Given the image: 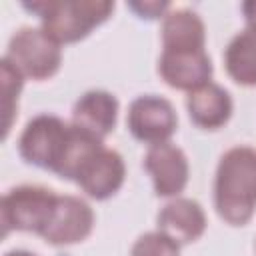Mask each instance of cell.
<instances>
[{
  "label": "cell",
  "instance_id": "4fadbf2b",
  "mask_svg": "<svg viewBox=\"0 0 256 256\" xmlns=\"http://www.w3.org/2000/svg\"><path fill=\"white\" fill-rule=\"evenodd\" d=\"M186 110H188L192 124H196L198 128L218 130L230 120L234 102H232L230 92L224 86H220L216 82H208V84L188 92Z\"/></svg>",
  "mask_w": 256,
  "mask_h": 256
},
{
  "label": "cell",
  "instance_id": "5b68a950",
  "mask_svg": "<svg viewBox=\"0 0 256 256\" xmlns=\"http://www.w3.org/2000/svg\"><path fill=\"white\" fill-rule=\"evenodd\" d=\"M72 124L54 114H38L26 122L18 136V154L24 162L54 172L68 146Z\"/></svg>",
  "mask_w": 256,
  "mask_h": 256
},
{
  "label": "cell",
  "instance_id": "5bb4252c",
  "mask_svg": "<svg viewBox=\"0 0 256 256\" xmlns=\"http://www.w3.org/2000/svg\"><path fill=\"white\" fill-rule=\"evenodd\" d=\"M162 48H206L204 20L190 8H170L160 22Z\"/></svg>",
  "mask_w": 256,
  "mask_h": 256
},
{
  "label": "cell",
  "instance_id": "6da1fadb",
  "mask_svg": "<svg viewBox=\"0 0 256 256\" xmlns=\"http://www.w3.org/2000/svg\"><path fill=\"white\" fill-rule=\"evenodd\" d=\"M214 208L230 226H246L256 212V148H228L214 174Z\"/></svg>",
  "mask_w": 256,
  "mask_h": 256
},
{
  "label": "cell",
  "instance_id": "8992f818",
  "mask_svg": "<svg viewBox=\"0 0 256 256\" xmlns=\"http://www.w3.org/2000/svg\"><path fill=\"white\" fill-rule=\"evenodd\" d=\"M126 124L130 134L152 146L168 142L178 128V114L174 104L158 94H142L128 106Z\"/></svg>",
  "mask_w": 256,
  "mask_h": 256
},
{
  "label": "cell",
  "instance_id": "ba28073f",
  "mask_svg": "<svg viewBox=\"0 0 256 256\" xmlns=\"http://www.w3.org/2000/svg\"><path fill=\"white\" fill-rule=\"evenodd\" d=\"M212 60L206 48H162L158 58L160 78L176 90L192 92L212 82Z\"/></svg>",
  "mask_w": 256,
  "mask_h": 256
},
{
  "label": "cell",
  "instance_id": "30bf717a",
  "mask_svg": "<svg viewBox=\"0 0 256 256\" xmlns=\"http://www.w3.org/2000/svg\"><path fill=\"white\" fill-rule=\"evenodd\" d=\"M126 180V164L118 150L102 146L98 148L76 174L78 188L92 200L112 198Z\"/></svg>",
  "mask_w": 256,
  "mask_h": 256
},
{
  "label": "cell",
  "instance_id": "ac0fdd59",
  "mask_svg": "<svg viewBox=\"0 0 256 256\" xmlns=\"http://www.w3.org/2000/svg\"><path fill=\"white\" fill-rule=\"evenodd\" d=\"M140 18H164V14L172 8L170 2H160V0H144V2H130L128 4Z\"/></svg>",
  "mask_w": 256,
  "mask_h": 256
},
{
  "label": "cell",
  "instance_id": "3957f363",
  "mask_svg": "<svg viewBox=\"0 0 256 256\" xmlns=\"http://www.w3.org/2000/svg\"><path fill=\"white\" fill-rule=\"evenodd\" d=\"M58 196L42 184H20L10 188L0 200L2 236L16 232H32L42 236L52 220Z\"/></svg>",
  "mask_w": 256,
  "mask_h": 256
},
{
  "label": "cell",
  "instance_id": "9c48e42d",
  "mask_svg": "<svg viewBox=\"0 0 256 256\" xmlns=\"http://www.w3.org/2000/svg\"><path fill=\"white\" fill-rule=\"evenodd\" d=\"M94 222V210L82 196L60 194L52 220L40 238L52 246H72L92 234Z\"/></svg>",
  "mask_w": 256,
  "mask_h": 256
},
{
  "label": "cell",
  "instance_id": "ffe728a7",
  "mask_svg": "<svg viewBox=\"0 0 256 256\" xmlns=\"http://www.w3.org/2000/svg\"><path fill=\"white\" fill-rule=\"evenodd\" d=\"M4 256H38V254L30 252V250H10V252H6Z\"/></svg>",
  "mask_w": 256,
  "mask_h": 256
},
{
  "label": "cell",
  "instance_id": "9a60e30c",
  "mask_svg": "<svg viewBox=\"0 0 256 256\" xmlns=\"http://www.w3.org/2000/svg\"><path fill=\"white\" fill-rule=\"evenodd\" d=\"M224 66L228 76L246 88L256 86V26H244L224 48Z\"/></svg>",
  "mask_w": 256,
  "mask_h": 256
},
{
  "label": "cell",
  "instance_id": "7c38bea8",
  "mask_svg": "<svg viewBox=\"0 0 256 256\" xmlns=\"http://www.w3.org/2000/svg\"><path fill=\"white\" fill-rule=\"evenodd\" d=\"M118 98L102 88H94L84 92L72 106V124L94 134L104 140L114 128L118 120Z\"/></svg>",
  "mask_w": 256,
  "mask_h": 256
},
{
  "label": "cell",
  "instance_id": "52a82bcc",
  "mask_svg": "<svg viewBox=\"0 0 256 256\" xmlns=\"http://www.w3.org/2000/svg\"><path fill=\"white\" fill-rule=\"evenodd\" d=\"M142 166L152 180L156 196L162 198L180 196L190 178V164L186 152L170 140L148 146Z\"/></svg>",
  "mask_w": 256,
  "mask_h": 256
},
{
  "label": "cell",
  "instance_id": "8fae6325",
  "mask_svg": "<svg viewBox=\"0 0 256 256\" xmlns=\"http://www.w3.org/2000/svg\"><path fill=\"white\" fill-rule=\"evenodd\" d=\"M208 220L202 204L194 198H170L156 216V230L170 236L180 246L192 244L206 232Z\"/></svg>",
  "mask_w": 256,
  "mask_h": 256
},
{
  "label": "cell",
  "instance_id": "7a4b0ae2",
  "mask_svg": "<svg viewBox=\"0 0 256 256\" xmlns=\"http://www.w3.org/2000/svg\"><path fill=\"white\" fill-rule=\"evenodd\" d=\"M22 6L38 16L40 26L58 44L86 38L114 10V2L110 0H34Z\"/></svg>",
  "mask_w": 256,
  "mask_h": 256
},
{
  "label": "cell",
  "instance_id": "2e32d148",
  "mask_svg": "<svg viewBox=\"0 0 256 256\" xmlns=\"http://www.w3.org/2000/svg\"><path fill=\"white\" fill-rule=\"evenodd\" d=\"M0 74H2V94H4V112H6V120H4V138H6L12 128L14 114L18 110V96L24 86V76L4 56L0 60Z\"/></svg>",
  "mask_w": 256,
  "mask_h": 256
},
{
  "label": "cell",
  "instance_id": "e0dca14e",
  "mask_svg": "<svg viewBox=\"0 0 256 256\" xmlns=\"http://www.w3.org/2000/svg\"><path fill=\"white\" fill-rule=\"evenodd\" d=\"M180 248L182 246L164 232L152 230L140 234L134 240L130 248V256H180Z\"/></svg>",
  "mask_w": 256,
  "mask_h": 256
},
{
  "label": "cell",
  "instance_id": "277c9868",
  "mask_svg": "<svg viewBox=\"0 0 256 256\" xmlns=\"http://www.w3.org/2000/svg\"><path fill=\"white\" fill-rule=\"evenodd\" d=\"M4 58L10 60L24 78L48 80L62 66V44L42 26H20L10 36Z\"/></svg>",
  "mask_w": 256,
  "mask_h": 256
},
{
  "label": "cell",
  "instance_id": "d6986e66",
  "mask_svg": "<svg viewBox=\"0 0 256 256\" xmlns=\"http://www.w3.org/2000/svg\"><path fill=\"white\" fill-rule=\"evenodd\" d=\"M242 14L248 26H256V0H248L242 4Z\"/></svg>",
  "mask_w": 256,
  "mask_h": 256
}]
</instances>
